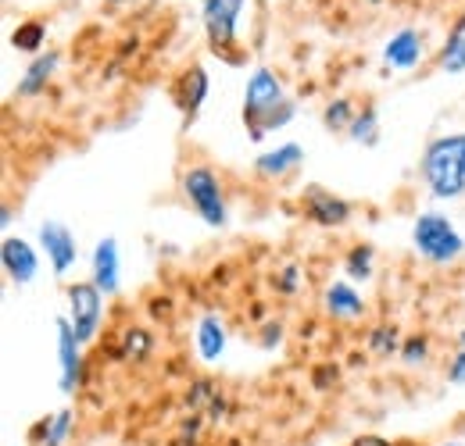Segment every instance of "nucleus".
Here are the masks:
<instances>
[{"label": "nucleus", "mask_w": 465, "mask_h": 446, "mask_svg": "<svg viewBox=\"0 0 465 446\" xmlns=\"http://www.w3.org/2000/svg\"><path fill=\"white\" fill-rule=\"evenodd\" d=\"M293 118V104L283 93V82L269 72V68H258L251 79H247V90H243V121L251 129V140H265L272 129H283Z\"/></svg>", "instance_id": "nucleus-1"}, {"label": "nucleus", "mask_w": 465, "mask_h": 446, "mask_svg": "<svg viewBox=\"0 0 465 446\" xmlns=\"http://www.w3.org/2000/svg\"><path fill=\"white\" fill-rule=\"evenodd\" d=\"M422 179L437 200H455L465 193V147L459 136H440L422 154Z\"/></svg>", "instance_id": "nucleus-2"}, {"label": "nucleus", "mask_w": 465, "mask_h": 446, "mask_svg": "<svg viewBox=\"0 0 465 446\" xmlns=\"http://www.w3.org/2000/svg\"><path fill=\"white\" fill-rule=\"evenodd\" d=\"M411 243L433 265H451L465 250V239L459 236L455 222L448 215H440V211H426V215L415 218V225H411Z\"/></svg>", "instance_id": "nucleus-3"}, {"label": "nucleus", "mask_w": 465, "mask_h": 446, "mask_svg": "<svg viewBox=\"0 0 465 446\" xmlns=\"http://www.w3.org/2000/svg\"><path fill=\"white\" fill-rule=\"evenodd\" d=\"M183 193L193 204V211L204 218V225L223 228L226 225V200H223V182L212 168L197 165L183 175Z\"/></svg>", "instance_id": "nucleus-4"}, {"label": "nucleus", "mask_w": 465, "mask_h": 446, "mask_svg": "<svg viewBox=\"0 0 465 446\" xmlns=\"http://www.w3.org/2000/svg\"><path fill=\"white\" fill-rule=\"evenodd\" d=\"M101 318H104V293L94 282H72L68 286V325L75 329L79 343H94V335L101 333Z\"/></svg>", "instance_id": "nucleus-5"}, {"label": "nucleus", "mask_w": 465, "mask_h": 446, "mask_svg": "<svg viewBox=\"0 0 465 446\" xmlns=\"http://www.w3.org/2000/svg\"><path fill=\"white\" fill-rule=\"evenodd\" d=\"M247 0H204V29H208V44L215 54H226L232 61L236 47V22Z\"/></svg>", "instance_id": "nucleus-6"}, {"label": "nucleus", "mask_w": 465, "mask_h": 446, "mask_svg": "<svg viewBox=\"0 0 465 446\" xmlns=\"http://www.w3.org/2000/svg\"><path fill=\"white\" fill-rule=\"evenodd\" d=\"M40 247H44V254L51 257L54 276H68V272H72V265L79 261L75 236H72V228H68V225H61V222L40 225Z\"/></svg>", "instance_id": "nucleus-7"}, {"label": "nucleus", "mask_w": 465, "mask_h": 446, "mask_svg": "<svg viewBox=\"0 0 465 446\" xmlns=\"http://www.w3.org/2000/svg\"><path fill=\"white\" fill-rule=\"evenodd\" d=\"M58 368H61V393H75L83 386V343L68 318H58Z\"/></svg>", "instance_id": "nucleus-8"}, {"label": "nucleus", "mask_w": 465, "mask_h": 446, "mask_svg": "<svg viewBox=\"0 0 465 446\" xmlns=\"http://www.w3.org/2000/svg\"><path fill=\"white\" fill-rule=\"evenodd\" d=\"M0 261H4L7 279L18 282V286H29V282L36 279V272H40V257H36V250H33L25 239H18V236H7V239H4V247H0Z\"/></svg>", "instance_id": "nucleus-9"}, {"label": "nucleus", "mask_w": 465, "mask_h": 446, "mask_svg": "<svg viewBox=\"0 0 465 446\" xmlns=\"http://www.w3.org/2000/svg\"><path fill=\"white\" fill-rule=\"evenodd\" d=\"M118 272H122V261H118V239L115 236H104L97 247H94V286L112 296L118 293Z\"/></svg>", "instance_id": "nucleus-10"}, {"label": "nucleus", "mask_w": 465, "mask_h": 446, "mask_svg": "<svg viewBox=\"0 0 465 446\" xmlns=\"http://www.w3.org/2000/svg\"><path fill=\"white\" fill-rule=\"evenodd\" d=\"M304 211H308V218H315L319 225H344L351 218L348 200L326 193L322 186H312V189L304 193Z\"/></svg>", "instance_id": "nucleus-11"}, {"label": "nucleus", "mask_w": 465, "mask_h": 446, "mask_svg": "<svg viewBox=\"0 0 465 446\" xmlns=\"http://www.w3.org/2000/svg\"><path fill=\"white\" fill-rule=\"evenodd\" d=\"M383 61L391 64V68H415L419 61H422V36L415 33V29H401V33H394L391 40H387V47H383Z\"/></svg>", "instance_id": "nucleus-12"}, {"label": "nucleus", "mask_w": 465, "mask_h": 446, "mask_svg": "<svg viewBox=\"0 0 465 446\" xmlns=\"http://www.w3.org/2000/svg\"><path fill=\"white\" fill-rule=\"evenodd\" d=\"M197 354H201L208 364H215V361L226 354V325L219 322V315H204V318L197 322Z\"/></svg>", "instance_id": "nucleus-13"}, {"label": "nucleus", "mask_w": 465, "mask_h": 446, "mask_svg": "<svg viewBox=\"0 0 465 446\" xmlns=\"http://www.w3.org/2000/svg\"><path fill=\"white\" fill-rule=\"evenodd\" d=\"M326 311H330L333 318H341V322H351V318H361V315H365V304H361V296H358L354 286L333 282V286L326 289Z\"/></svg>", "instance_id": "nucleus-14"}, {"label": "nucleus", "mask_w": 465, "mask_h": 446, "mask_svg": "<svg viewBox=\"0 0 465 446\" xmlns=\"http://www.w3.org/2000/svg\"><path fill=\"white\" fill-rule=\"evenodd\" d=\"M304 161V150L297 147V143H283V147H276V150H269V154H262L254 168H258V175H265V179H283L287 171Z\"/></svg>", "instance_id": "nucleus-15"}, {"label": "nucleus", "mask_w": 465, "mask_h": 446, "mask_svg": "<svg viewBox=\"0 0 465 446\" xmlns=\"http://www.w3.org/2000/svg\"><path fill=\"white\" fill-rule=\"evenodd\" d=\"M54 68H58V54H54V51L36 57V61L25 68V79L18 82V97H36V93H44L47 82H51V75H54Z\"/></svg>", "instance_id": "nucleus-16"}, {"label": "nucleus", "mask_w": 465, "mask_h": 446, "mask_svg": "<svg viewBox=\"0 0 465 446\" xmlns=\"http://www.w3.org/2000/svg\"><path fill=\"white\" fill-rule=\"evenodd\" d=\"M204 97H208V72L204 68H190L183 75V82H179V108L186 114H197Z\"/></svg>", "instance_id": "nucleus-17"}, {"label": "nucleus", "mask_w": 465, "mask_h": 446, "mask_svg": "<svg viewBox=\"0 0 465 446\" xmlns=\"http://www.w3.org/2000/svg\"><path fill=\"white\" fill-rule=\"evenodd\" d=\"M348 132L354 143H361V147H376V143H380V114H376V108H365L361 114H354V121H351Z\"/></svg>", "instance_id": "nucleus-18"}, {"label": "nucleus", "mask_w": 465, "mask_h": 446, "mask_svg": "<svg viewBox=\"0 0 465 446\" xmlns=\"http://www.w3.org/2000/svg\"><path fill=\"white\" fill-rule=\"evenodd\" d=\"M440 68H444L448 75L465 72V33L462 29H455V33L448 36V44H444V51H440Z\"/></svg>", "instance_id": "nucleus-19"}, {"label": "nucleus", "mask_w": 465, "mask_h": 446, "mask_svg": "<svg viewBox=\"0 0 465 446\" xmlns=\"http://www.w3.org/2000/svg\"><path fill=\"white\" fill-rule=\"evenodd\" d=\"M72 432V411H58L54 418H47L40 425V443L44 446H61Z\"/></svg>", "instance_id": "nucleus-20"}, {"label": "nucleus", "mask_w": 465, "mask_h": 446, "mask_svg": "<svg viewBox=\"0 0 465 446\" xmlns=\"http://www.w3.org/2000/svg\"><path fill=\"white\" fill-rule=\"evenodd\" d=\"M372 261H376V250L361 243V247H354V250L348 254V261H344V272H348L351 279L365 282L369 276H372Z\"/></svg>", "instance_id": "nucleus-21"}, {"label": "nucleus", "mask_w": 465, "mask_h": 446, "mask_svg": "<svg viewBox=\"0 0 465 446\" xmlns=\"http://www.w3.org/2000/svg\"><path fill=\"white\" fill-rule=\"evenodd\" d=\"M44 40H47V29L40 25V22H25V25H18L15 29V36H11V44L18 47V51H40L44 47Z\"/></svg>", "instance_id": "nucleus-22"}, {"label": "nucleus", "mask_w": 465, "mask_h": 446, "mask_svg": "<svg viewBox=\"0 0 465 446\" xmlns=\"http://www.w3.org/2000/svg\"><path fill=\"white\" fill-rule=\"evenodd\" d=\"M151 354V335H147V329H129L125 333V357L129 361H143Z\"/></svg>", "instance_id": "nucleus-23"}, {"label": "nucleus", "mask_w": 465, "mask_h": 446, "mask_svg": "<svg viewBox=\"0 0 465 446\" xmlns=\"http://www.w3.org/2000/svg\"><path fill=\"white\" fill-rule=\"evenodd\" d=\"M322 121L330 125V129H351V121H354V112H351L348 101H333L326 114H322Z\"/></svg>", "instance_id": "nucleus-24"}, {"label": "nucleus", "mask_w": 465, "mask_h": 446, "mask_svg": "<svg viewBox=\"0 0 465 446\" xmlns=\"http://www.w3.org/2000/svg\"><path fill=\"white\" fill-rule=\"evenodd\" d=\"M426 350H430L426 339L422 335H411L405 346H401V357H405L408 364H419V361H426Z\"/></svg>", "instance_id": "nucleus-25"}, {"label": "nucleus", "mask_w": 465, "mask_h": 446, "mask_svg": "<svg viewBox=\"0 0 465 446\" xmlns=\"http://www.w3.org/2000/svg\"><path fill=\"white\" fill-rule=\"evenodd\" d=\"M369 343H372V350H376V354H391L398 339H394V329H376V333L369 335Z\"/></svg>", "instance_id": "nucleus-26"}, {"label": "nucleus", "mask_w": 465, "mask_h": 446, "mask_svg": "<svg viewBox=\"0 0 465 446\" xmlns=\"http://www.w3.org/2000/svg\"><path fill=\"white\" fill-rule=\"evenodd\" d=\"M448 383H455V386H459V383H465V350L455 357V364L448 368Z\"/></svg>", "instance_id": "nucleus-27"}, {"label": "nucleus", "mask_w": 465, "mask_h": 446, "mask_svg": "<svg viewBox=\"0 0 465 446\" xmlns=\"http://www.w3.org/2000/svg\"><path fill=\"white\" fill-rule=\"evenodd\" d=\"M351 446H394L391 440H380V436H358V440H351Z\"/></svg>", "instance_id": "nucleus-28"}, {"label": "nucleus", "mask_w": 465, "mask_h": 446, "mask_svg": "<svg viewBox=\"0 0 465 446\" xmlns=\"http://www.w3.org/2000/svg\"><path fill=\"white\" fill-rule=\"evenodd\" d=\"M293 276H297L293 268H287V272H283V289H293V286H297V279H293Z\"/></svg>", "instance_id": "nucleus-29"}, {"label": "nucleus", "mask_w": 465, "mask_h": 446, "mask_svg": "<svg viewBox=\"0 0 465 446\" xmlns=\"http://www.w3.org/2000/svg\"><path fill=\"white\" fill-rule=\"evenodd\" d=\"M459 343H462V350H465V333H462V335H459Z\"/></svg>", "instance_id": "nucleus-30"}, {"label": "nucleus", "mask_w": 465, "mask_h": 446, "mask_svg": "<svg viewBox=\"0 0 465 446\" xmlns=\"http://www.w3.org/2000/svg\"><path fill=\"white\" fill-rule=\"evenodd\" d=\"M440 446H462V443H440Z\"/></svg>", "instance_id": "nucleus-31"}, {"label": "nucleus", "mask_w": 465, "mask_h": 446, "mask_svg": "<svg viewBox=\"0 0 465 446\" xmlns=\"http://www.w3.org/2000/svg\"><path fill=\"white\" fill-rule=\"evenodd\" d=\"M112 4H125V0H112Z\"/></svg>", "instance_id": "nucleus-32"}, {"label": "nucleus", "mask_w": 465, "mask_h": 446, "mask_svg": "<svg viewBox=\"0 0 465 446\" xmlns=\"http://www.w3.org/2000/svg\"><path fill=\"white\" fill-rule=\"evenodd\" d=\"M462 147H465V132H462Z\"/></svg>", "instance_id": "nucleus-33"}, {"label": "nucleus", "mask_w": 465, "mask_h": 446, "mask_svg": "<svg viewBox=\"0 0 465 446\" xmlns=\"http://www.w3.org/2000/svg\"><path fill=\"white\" fill-rule=\"evenodd\" d=\"M372 4H380V0H372Z\"/></svg>", "instance_id": "nucleus-34"}]
</instances>
